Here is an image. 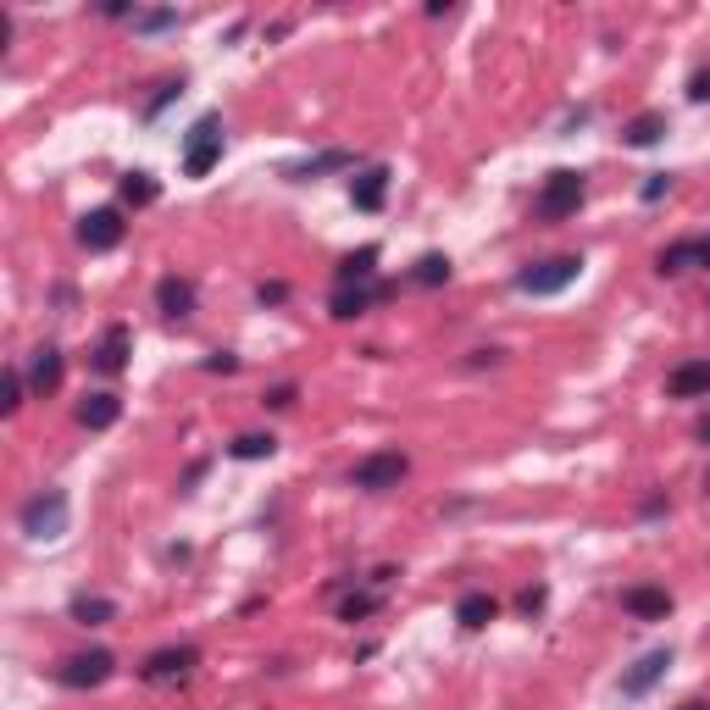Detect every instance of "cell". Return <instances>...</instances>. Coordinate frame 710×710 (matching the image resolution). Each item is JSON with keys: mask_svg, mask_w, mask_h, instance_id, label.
I'll return each instance as SVG.
<instances>
[{"mask_svg": "<svg viewBox=\"0 0 710 710\" xmlns=\"http://www.w3.org/2000/svg\"><path fill=\"white\" fill-rule=\"evenodd\" d=\"M677 710H710V705H705V699H688V705H677Z\"/></svg>", "mask_w": 710, "mask_h": 710, "instance_id": "e575fe53", "label": "cell"}, {"mask_svg": "<svg viewBox=\"0 0 710 710\" xmlns=\"http://www.w3.org/2000/svg\"><path fill=\"white\" fill-rule=\"evenodd\" d=\"M255 295H261V306H278V300H289V289H284V284H261Z\"/></svg>", "mask_w": 710, "mask_h": 710, "instance_id": "1f68e13d", "label": "cell"}, {"mask_svg": "<svg viewBox=\"0 0 710 710\" xmlns=\"http://www.w3.org/2000/svg\"><path fill=\"white\" fill-rule=\"evenodd\" d=\"M78 244H83V250H117V244H123V211H112V206L89 211V217L78 222Z\"/></svg>", "mask_w": 710, "mask_h": 710, "instance_id": "ba28073f", "label": "cell"}, {"mask_svg": "<svg viewBox=\"0 0 710 710\" xmlns=\"http://www.w3.org/2000/svg\"><path fill=\"white\" fill-rule=\"evenodd\" d=\"M500 616V605L489 599V594H461V605H456V621H461V628H489V621Z\"/></svg>", "mask_w": 710, "mask_h": 710, "instance_id": "ffe728a7", "label": "cell"}, {"mask_svg": "<svg viewBox=\"0 0 710 710\" xmlns=\"http://www.w3.org/2000/svg\"><path fill=\"white\" fill-rule=\"evenodd\" d=\"M661 134H666V112H639L628 128H621V145L650 150V145H661Z\"/></svg>", "mask_w": 710, "mask_h": 710, "instance_id": "e0dca14e", "label": "cell"}, {"mask_svg": "<svg viewBox=\"0 0 710 710\" xmlns=\"http://www.w3.org/2000/svg\"><path fill=\"white\" fill-rule=\"evenodd\" d=\"M621 610L639 616V621H666V616H672V594L655 588V583H639V588L621 594Z\"/></svg>", "mask_w": 710, "mask_h": 710, "instance_id": "8fae6325", "label": "cell"}, {"mask_svg": "<svg viewBox=\"0 0 710 710\" xmlns=\"http://www.w3.org/2000/svg\"><path fill=\"white\" fill-rule=\"evenodd\" d=\"M72 616L83 621V628H101V621H112V616H117V605H112V599H101V594H78V599H72Z\"/></svg>", "mask_w": 710, "mask_h": 710, "instance_id": "cb8c5ba5", "label": "cell"}, {"mask_svg": "<svg viewBox=\"0 0 710 710\" xmlns=\"http://www.w3.org/2000/svg\"><path fill=\"white\" fill-rule=\"evenodd\" d=\"M134 28H139V34H167V28H178V12H167V7H156V12H134Z\"/></svg>", "mask_w": 710, "mask_h": 710, "instance_id": "4316f807", "label": "cell"}, {"mask_svg": "<svg viewBox=\"0 0 710 710\" xmlns=\"http://www.w3.org/2000/svg\"><path fill=\"white\" fill-rule=\"evenodd\" d=\"M688 261H705L710 266V239H677L661 250V273H683Z\"/></svg>", "mask_w": 710, "mask_h": 710, "instance_id": "ac0fdd59", "label": "cell"}, {"mask_svg": "<svg viewBox=\"0 0 710 710\" xmlns=\"http://www.w3.org/2000/svg\"><path fill=\"white\" fill-rule=\"evenodd\" d=\"M405 472H411V461H405L400 450H373V456L355 461L350 483H355V489H367V494H383V489H400Z\"/></svg>", "mask_w": 710, "mask_h": 710, "instance_id": "277c9868", "label": "cell"}, {"mask_svg": "<svg viewBox=\"0 0 710 710\" xmlns=\"http://www.w3.org/2000/svg\"><path fill=\"white\" fill-rule=\"evenodd\" d=\"M112 672H117L112 650H83V655H67L56 677H61L67 688H101V683H106Z\"/></svg>", "mask_w": 710, "mask_h": 710, "instance_id": "8992f818", "label": "cell"}, {"mask_svg": "<svg viewBox=\"0 0 710 710\" xmlns=\"http://www.w3.org/2000/svg\"><path fill=\"white\" fill-rule=\"evenodd\" d=\"M699 438H705V444H710V416H705V422H699Z\"/></svg>", "mask_w": 710, "mask_h": 710, "instance_id": "d590c367", "label": "cell"}, {"mask_svg": "<svg viewBox=\"0 0 710 710\" xmlns=\"http://www.w3.org/2000/svg\"><path fill=\"white\" fill-rule=\"evenodd\" d=\"M411 278L422 284V289H438V284H450V255H438V250H427L416 266H411Z\"/></svg>", "mask_w": 710, "mask_h": 710, "instance_id": "603a6c76", "label": "cell"}, {"mask_svg": "<svg viewBox=\"0 0 710 710\" xmlns=\"http://www.w3.org/2000/svg\"><path fill=\"white\" fill-rule=\"evenodd\" d=\"M18 405H23V373L12 367L7 378H0V411H7V416H18Z\"/></svg>", "mask_w": 710, "mask_h": 710, "instance_id": "83f0119b", "label": "cell"}, {"mask_svg": "<svg viewBox=\"0 0 710 710\" xmlns=\"http://www.w3.org/2000/svg\"><path fill=\"white\" fill-rule=\"evenodd\" d=\"M18 527L28 532V539H61V532H67V494H61V489L34 494V500L18 511Z\"/></svg>", "mask_w": 710, "mask_h": 710, "instance_id": "3957f363", "label": "cell"}, {"mask_svg": "<svg viewBox=\"0 0 710 710\" xmlns=\"http://www.w3.org/2000/svg\"><path fill=\"white\" fill-rule=\"evenodd\" d=\"M339 167H355V156L350 150H322V156L289 167V178H295V184H306V178H322V172H339Z\"/></svg>", "mask_w": 710, "mask_h": 710, "instance_id": "44dd1931", "label": "cell"}, {"mask_svg": "<svg viewBox=\"0 0 710 710\" xmlns=\"http://www.w3.org/2000/svg\"><path fill=\"white\" fill-rule=\"evenodd\" d=\"M128 355H134V333H128V322H112L106 339H101V350H95V367H101L106 378H117V373L128 367Z\"/></svg>", "mask_w": 710, "mask_h": 710, "instance_id": "7c38bea8", "label": "cell"}, {"mask_svg": "<svg viewBox=\"0 0 710 710\" xmlns=\"http://www.w3.org/2000/svg\"><path fill=\"white\" fill-rule=\"evenodd\" d=\"M373 295H378V289H367V284H355V289H333L328 311H333L339 322H350V317H362V311L373 306Z\"/></svg>", "mask_w": 710, "mask_h": 710, "instance_id": "7402d4cb", "label": "cell"}, {"mask_svg": "<svg viewBox=\"0 0 710 710\" xmlns=\"http://www.w3.org/2000/svg\"><path fill=\"white\" fill-rule=\"evenodd\" d=\"M666 394H672V400H710V362H683V367H672Z\"/></svg>", "mask_w": 710, "mask_h": 710, "instance_id": "4fadbf2b", "label": "cell"}, {"mask_svg": "<svg viewBox=\"0 0 710 710\" xmlns=\"http://www.w3.org/2000/svg\"><path fill=\"white\" fill-rule=\"evenodd\" d=\"M350 201H355V211H383V201H389V167H362L350 178Z\"/></svg>", "mask_w": 710, "mask_h": 710, "instance_id": "30bf717a", "label": "cell"}, {"mask_svg": "<svg viewBox=\"0 0 710 710\" xmlns=\"http://www.w3.org/2000/svg\"><path fill=\"white\" fill-rule=\"evenodd\" d=\"M266 405H273V411H289V405H295V383H278L273 394H266Z\"/></svg>", "mask_w": 710, "mask_h": 710, "instance_id": "4dcf8cb0", "label": "cell"}, {"mask_svg": "<svg viewBox=\"0 0 710 710\" xmlns=\"http://www.w3.org/2000/svg\"><path fill=\"white\" fill-rule=\"evenodd\" d=\"M228 450H233V461H266V456L278 450V438L273 433H244V438L228 444Z\"/></svg>", "mask_w": 710, "mask_h": 710, "instance_id": "d4e9b609", "label": "cell"}, {"mask_svg": "<svg viewBox=\"0 0 710 710\" xmlns=\"http://www.w3.org/2000/svg\"><path fill=\"white\" fill-rule=\"evenodd\" d=\"M156 306H161L167 317H190V311H195V284H190V278H161V284H156Z\"/></svg>", "mask_w": 710, "mask_h": 710, "instance_id": "2e32d148", "label": "cell"}, {"mask_svg": "<svg viewBox=\"0 0 710 710\" xmlns=\"http://www.w3.org/2000/svg\"><path fill=\"white\" fill-rule=\"evenodd\" d=\"M666 190H672V178H666V172H661V178H650V184H644V201H661V195H666Z\"/></svg>", "mask_w": 710, "mask_h": 710, "instance_id": "d6a6232c", "label": "cell"}, {"mask_svg": "<svg viewBox=\"0 0 710 710\" xmlns=\"http://www.w3.org/2000/svg\"><path fill=\"white\" fill-rule=\"evenodd\" d=\"M705 494H710V472H705Z\"/></svg>", "mask_w": 710, "mask_h": 710, "instance_id": "8d00e7d4", "label": "cell"}, {"mask_svg": "<svg viewBox=\"0 0 710 710\" xmlns=\"http://www.w3.org/2000/svg\"><path fill=\"white\" fill-rule=\"evenodd\" d=\"M117 416H123V400H117V394H106V389H101V394H83V400H78V422H83L89 433H106Z\"/></svg>", "mask_w": 710, "mask_h": 710, "instance_id": "5bb4252c", "label": "cell"}, {"mask_svg": "<svg viewBox=\"0 0 710 710\" xmlns=\"http://www.w3.org/2000/svg\"><path fill=\"white\" fill-rule=\"evenodd\" d=\"M666 672H672V650H650V655H639L628 672H621V694L639 699V694H650Z\"/></svg>", "mask_w": 710, "mask_h": 710, "instance_id": "9c48e42d", "label": "cell"}, {"mask_svg": "<svg viewBox=\"0 0 710 710\" xmlns=\"http://www.w3.org/2000/svg\"><path fill=\"white\" fill-rule=\"evenodd\" d=\"M688 95H694V101H710V67H699V72L688 78Z\"/></svg>", "mask_w": 710, "mask_h": 710, "instance_id": "f546056e", "label": "cell"}, {"mask_svg": "<svg viewBox=\"0 0 710 710\" xmlns=\"http://www.w3.org/2000/svg\"><path fill=\"white\" fill-rule=\"evenodd\" d=\"M583 195H588V178L572 172V167H561V172L545 178V190H539V217L545 222H566V217H577Z\"/></svg>", "mask_w": 710, "mask_h": 710, "instance_id": "6da1fadb", "label": "cell"}, {"mask_svg": "<svg viewBox=\"0 0 710 710\" xmlns=\"http://www.w3.org/2000/svg\"><path fill=\"white\" fill-rule=\"evenodd\" d=\"M201 666V650L195 644H178V650H156L139 672H145V683H178V677H190Z\"/></svg>", "mask_w": 710, "mask_h": 710, "instance_id": "52a82bcc", "label": "cell"}, {"mask_svg": "<svg viewBox=\"0 0 710 710\" xmlns=\"http://www.w3.org/2000/svg\"><path fill=\"white\" fill-rule=\"evenodd\" d=\"M28 389H34L39 400L61 389V350H56V344L34 350V367H28Z\"/></svg>", "mask_w": 710, "mask_h": 710, "instance_id": "9a60e30c", "label": "cell"}, {"mask_svg": "<svg viewBox=\"0 0 710 710\" xmlns=\"http://www.w3.org/2000/svg\"><path fill=\"white\" fill-rule=\"evenodd\" d=\"M577 273H583L577 255H550V261L522 266V273H516V289H522V295H561V289L577 284Z\"/></svg>", "mask_w": 710, "mask_h": 710, "instance_id": "7a4b0ae2", "label": "cell"}, {"mask_svg": "<svg viewBox=\"0 0 710 710\" xmlns=\"http://www.w3.org/2000/svg\"><path fill=\"white\" fill-rule=\"evenodd\" d=\"M373 610H378V594H350V599L339 605L344 621H362V616H373Z\"/></svg>", "mask_w": 710, "mask_h": 710, "instance_id": "f1b7e54d", "label": "cell"}, {"mask_svg": "<svg viewBox=\"0 0 710 710\" xmlns=\"http://www.w3.org/2000/svg\"><path fill=\"white\" fill-rule=\"evenodd\" d=\"M373 273H378V250L344 255V261H339V273H333V289H355V284H367Z\"/></svg>", "mask_w": 710, "mask_h": 710, "instance_id": "d6986e66", "label": "cell"}, {"mask_svg": "<svg viewBox=\"0 0 710 710\" xmlns=\"http://www.w3.org/2000/svg\"><path fill=\"white\" fill-rule=\"evenodd\" d=\"M222 161V123L201 117L184 139V178H211V167Z\"/></svg>", "mask_w": 710, "mask_h": 710, "instance_id": "5b68a950", "label": "cell"}, {"mask_svg": "<svg viewBox=\"0 0 710 710\" xmlns=\"http://www.w3.org/2000/svg\"><path fill=\"white\" fill-rule=\"evenodd\" d=\"M123 201H128V206H150V201H156L150 172H128V178H123Z\"/></svg>", "mask_w": 710, "mask_h": 710, "instance_id": "484cf974", "label": "cell"}, {"mask_svg": "<svg viewBox=\"0 0 710 710\" xmlns=\"http://www.w3.org/2000/svg\"><path fill=\"white\" fill-rule=\"evenodd\" d=\"M239 362H233V355H211V362H206V373H233Z\"/></svg>", "mask_w": 710, "mask_h": 710, "instance_id": "836d02e7", "label": "cell"}]
</instances>
